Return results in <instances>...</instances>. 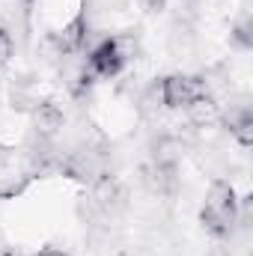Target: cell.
Segmentation results:
<instances>
[{
    "label": "cell",
    "instance_id": "obj_1",
    "mask_svg": "<svg viewBox=\"0 0 253 256\" xmlns=\"http://www.w3.org/2000/svg\"><path fill=\"white\" fill-rule=\"evenodd\" d=\"M238 208H242V202L230 182H224V179L212 182V188L206 194V206L200 212L202 230L214 238H226L238 224Z\"/></svg>",
    "mask_w": 253,
    "mask_h": 256
},
{
    "label": "cell",
    "instance_id": "obj_2",
    "mask_svg": "<svg viewBox=\"0 0 253 256\" xmlns=\"http://www.w3.org/2000/svg\"><path fill=\"white\" fill-rule=\"evenodd\" d=\"M161 92V104L173 108V110H185L194 98H200L206 92V80L194 78V74H170L158 84Z\"/></svg>",
    "mask_w": 253,
    "mask_h": 256
},
{
    "label": "cell",
    "instance_id": "obj_3",
    "mask_svg": "<svg viewBox=\"0 0 253 256\" xmlns=\"http://www.w3.org/2000/svg\"><path fill=\"white\" fill-rule=\"evenodd\" d=\"M90 72L98 78H116L128 63V54L120 39H102L92 51H90Z\"/></svg>",
    "mask_w": 253,
    "mask_h": 256
},
{
    "label": "cell",
    "instance_id": "obj_4",
    "mask_svg": "<svg viewBox=\"0 0 253 256\" xmlns=\"http://www.w3.org/2000/svg\"><path fill=\"white\" fill-rule=\"evenodd\" d=\"M86 39H90V27H86V15L80 12L57 33V48H60V54H78V51H84Z\"/></svg>",
    "mask_w": 253,
    "mask_h": 256
},
{
    "label": "cell",
    "instance_id": "obj_5",
    "mask_svg": "<svg viewBox=\"0 0 253 256\" xmlns=\"http://www.w3.org/2000/svg\"><path fill=\"white\" fill-rule=\"evenodd\" d=\"M33 128H36L39 137L51 140L63 128V110H60V104H54V102H36L33 104Z\"/></svg>",
    "mask_w": 253,
    "mask_h": 256
},
{
    "label": "cell",
    "instance_id": "obj_6",
    "mask_svg": "<svg viewBox=\"0 0 253 256\" xmlns=\"http://www.w3.org/2000/svg\"><path fill=\"white\" fill-rule=\"evenodd\" d=\"M185 114H188L190 126L208 128V126H214V122L220 120V104H218L208 92H202L200 98H194L188 108H185Z\"/></svg>",
    "mask_w": 253,
    "mask_h": 256
},
{
    "label": "cell",
    "instance_id": "obj_7",
    "mask_svg": "<svg viewBox=\"0 0 253 256\" xmlns=\"http://www.w3.org/2000/svg\"><path fill=\"white\" fill-rule=\"evenodd\" d=\"M226 126H230V134L236 137L238 146L250 149L253 146V114H250V108H238V110L226 120Z\"/></svg>",
    "mask_w": 253,
    "mask_h": 256
},
{
    "label": "cell",
    "instance_id": "obj_8",
    "mask_svg": "<svg viewBox=\"0 0 253 256\" xmlns=\"http://www.w3.org/2000/svg\"><path fill=\"white\" fill-rule=\"evenodd\" d=\"M232 42H236L238 48H244V51L253 48V21H250V15H244V18L236 21V27H232Z\"/></svg>",
    "mask_w": 253,
    "mask_h": 256
},
{
    "label": "cell",
    "instance_id": "obj_9",
    "mask_svg": "<svg viewBox=\"0 0 253 256\" xmlns=\"http://www.w3.org/2000/svg\"><path fill=\"white\" fill-rule=\"evenodd\" d=\"M12 51H15V45H12V36H9V30H6V27L0 24V66L9 63Z\"/></svg>",
    "mask_w": 253,
    "mask_h": 256
},
{
    "label": "cell",
    "instance_id": "obj_10",
    "mask_svg": "<svg viewBox=\"0 0 253 256\" xmlns=\"http://www.w3.org/2000/svg\"><path fill=\"white\" fill-rule=\"evenodd\" d=\"M140 6H143L146 12H164L167 0H140Z\"/></svg>",
    "mask_w": 253,
    "mask_h": 256
},
{
    "label": "cell",
    "instance_id": "obj_11",
    "mask_svg": "<svg viewBox=\"0 0 253 256\" xmlns=\"http://www.w3.org/2000/svg\"><path fill=\"white\" fill-rule=\"evenodd\" d=\"M33 256H68L66 250H60V248H42L39 254H33Z\"/></svg>",
    "mask_w": 253,
    "mask_h": 256
}]
</instances>
